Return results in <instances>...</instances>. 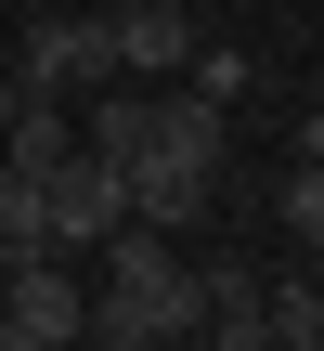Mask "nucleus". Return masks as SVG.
<instances>
[{"label": "nucleus", "instance_id": "16", "mask_svg": "<svg viewBox=\"0 0 324 351\" xmlns=\"http://www.w3.org/2000/svg\"><path fill=\"white\" fill-rule=\"evenodd\" d=\"M78 351H130V339H78Z\"/></svg>", "mask_w": 324, "mask_h": 351}, {"label": "nucleus", "instance_id": "12", "mask_svg": "<svg viewBox=\"0 0 324 351\" xmlns=\"http://www.w3.org/2000/svg\"><path fill=\"white\" fill-rule=\"evenodd\" d=\"M286 234H299V247H312V261H324V169H312V156L286 169Z\"/></svg>", "mask_w": 324, "mask_h": 351}, {"label": "nucleus", "instance_id": "14", "mask_svg": "<svg viewBox=\"0 0 324 351\" xmlns=\"http://www.w3.org/2000/svg\"><path fill=\"white\" fill-rule=\"evenodd\" d=\"M0 351H52V339H26V326H13V313H0Z\"/></svg>", "mask_w": 324, "mask_h": 351}, {"label": "nucleus", "instance_id": "13", "mask_svg": "<svg viewBox=\"0 0 324 351\" xmlns=\"http://www.w3.org/2000/svg\"><path fill=\"white\" fill-rule=\"evenodd\" d=\"M299 156H312V169H324V104H312V117H299Z\"/></svg>", "mask_w": 324, "mask_h": 351}, {"label": "nucleus", "instance_id": "15", "mask_svg": "<svg viewBox=\"0 0 324 351\" xmlns=\"http://www.w3.org/2000/svg\"><path fill=\"white\" fill-rule=\"evenodd\" d=\"M13 104H26V91H13V65H0V130H13Z\"/></svg>", "mask_w": 324, "mask_h": 351}, {"label": "nucleus", "instance_id": "8", "mask_svg": "<svg viewBox=\"0 0 324 351\" xmlns=\"http://www.w3.org/2000/svg\"><path fill=\"white\" fill-rule=\"evenodd\" d=\"M0 143H13V156H0V169H26V182H52V169H65V156H78V117H65V104H52V91H26V104H13V130H0Z\"/></svg>", "mask_w": 324, "mask_h": 351}, {"label": "nucleus", "instance_id": "7", "mask_svg": "<svg viewBox=\"0 0 324 351\" xmlns=\"http://www.w3.org/2000/svg\"><path fill=\"white\" fill-rule=\"evenodd\" d=\"M78 143H91V156H117V169H130V156H143V143H156V91H130V78H104V91H91V117H78Z\"/></svg>", "mask_w": 324, "mask_h": 351}, {"label": "nucleus", "instance_id": "3", "mask_svg": "<svg viewBox=\"0 0 324 351\" xmlns=\"http://www.w3.org/2000/svg\"><path fill=\"white\" fill-rule=\"evenodd\" d=\"M39 208H52V261H91V247H117V221H130V182H117V156H65L52 182H39Z\"/></svg>", "mask_w": 324, "mask_h": 351}, {"label": "nucleus", "instance_id": "1", "mask_svg": "<svg viewBox=\"0 0 324 351\" xmlns=\"http://www.w3.org/2000/svg\"><path fill=\"white\" fill-rule=\"evenodd\" d=\"M195 261L169 247V234H143V221H117V247H104V287H91V339H130V351H195Z\"/></svg>", "mask_w": 324, "mask_h": 351}, {"label": "nucleus", "instance_id": "10", "mask_svg": "<svg viewBox=\"0 0 324 351\" xmlns=\"http://www.w3.org/2000/svg\"><path fill=\"white\" fill-rule=\"evenodd\" d=\"M0 261H52V208L26 169H0Z\"/></svg>", "mask_w": 324, "mask_h": 351}, {"label": "nucleus", "instance_id": "4", "mask_svg": "<svg viewBox=\"0 0 324 351\" xmlns=\"http://www.w3.org/2000/svg\"><path fill=\"white\" fill-rule=\"evenodd\" d=\"M117 182H130V221H143V234H195V221H208V182H221V169H208V156H169V143H143V156H130Z\"/></svg>", "mask_w": 324, "mask_h": 351}, {"label": "nucleus", "instance_id": "2", "mask_svg": "<svg viewBox=\"0 0 324 351\" xmlns=\"http://www.w3.org/2000/svg\"><path fill=\"white\" fill-rule=\"evenodd\" d=\"M117 78V39H104V13H39L26 39H13V91H104Z\"/></svg>", "mask_w": 324, "mask_h": 351}, {"label": "nucleus", "instance_id": "5", "mask_svg": "<svg viewBox=\"0 0 324 351\" xmlns=\"http://www.w3.org/2000/svg\"><path fill=\"white\" fill-rule=\"evenodd\" d=\"M0 313H13L26 339H52V351L91 339V287H78L65 261H0Z\"/></svg>", "mask_w": 324, "mask_h": 351}, {"label": "nucleus", "instance_id": "11", "mask_svg": "<svg viewBox=\"0 0 324 351\" xmlns=\"http://www.w3.org/2000/svg\"><path fill=\"white\" fill-rule=\"evenodd\" d=\"M182 91L234 117V104H247V52H221V39H195V52H182Z\"/></svg>", "mask_w": 324, "mask_h": 351}, {"label": "nucleus", "instance_id": "6", "mask_svg": "<svg viewBox=\"0 0 324 351\" xmlns=\"http://www.w3.org/2000/svg\"><path fill=\"white\" fill-rule=\"evenodd\" d=\"M104 39H117V78H182L195 13H182V0H117V13H104Z\"/></svg>", "mask_w": 324, "mask_h": 351}, {"label": "nucleus", "instance_id": "9", "mask_svg": "<svg viewBox=\"0 0 324 351\" xmlns=\"http://www.w3.org/2000/svg\"><path fill=\"white\" fill-rule=\"evenodd\" d=\"M260 326H273V351H324V274L260 287Z\"/></svg>", "mask_w": 324, "mask_h": 351}]
</instances>
